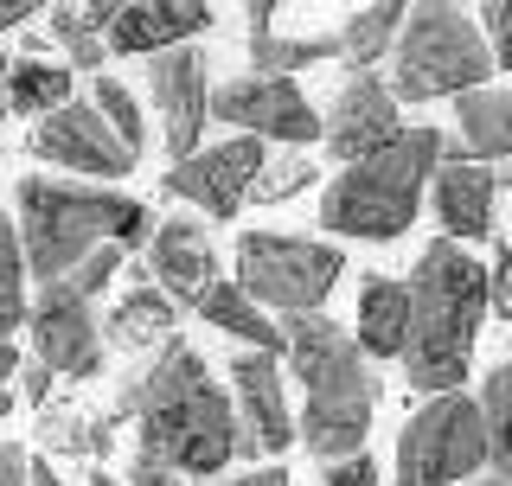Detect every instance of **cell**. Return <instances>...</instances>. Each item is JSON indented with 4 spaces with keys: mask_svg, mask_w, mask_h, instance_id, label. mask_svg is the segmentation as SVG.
<instances>
[{
    "mask_svg": "<svg viewBox=\"0 0 512 486\" xmlns=\"http://www.w3.org/2000/svg\"><path fill=\"white\" fill-rule=\"evenodd\" d=\"M109 423L135 416L141 429V461L167 467L173 480H212L237 461V416L231 397L205 378V359L186 346L180 333L154 352L148 371L116 384V403H109Z\"/></svg>",
    "mask_w": 512,
    "mask_h": 486,
    "instance_id": "obj_1",
    "label": "cell"
},
{
    "mask_svg": "<svg viewBox=\"0 0 512 486\" xmlns=\"http://www.w3.org/2000/svg\"><path fill=\"white\" fill-rule=\"evenodd\" d=\"M404 301H410V327H404L397 359H404L410 391H423V397L461 391L480 320H487V275H480V263L468 250H455L448 237L423 243L416 275L404 282Z\"/></svg>",
    "mask_w": 512,
    "mask_h": 486,
    "instance_id": "obj_2",
    "label": "cell"
},
{
    "mask_svg": "<svg viewBox=\"0 0 512 486\" xmlns=\"http://www.w3.org/2000/svg\"><path fill=\"white\" fill-rule=\"evenodd\" d=\"M13 237H20L26 275H39V288H45V282H64L103 243H116V250L148 243L154 212L116 186H77V180L26 173L20 192H13Z\"/></svg>",
    "mask_w": 512,
    "mask_h": 486,
    "instance_id": "obj_3",
    "label": "cell"
},
{
    "mask_svg": "<svg viewBox=\"0 0 512 486\" xmlns=\"http://www.w3.org/2000/svg\"><path fill=\"white\" fill-rule=\"evenodd\" d=\"M276 327H282L288 365H295L301 391H308L295 442H308L314 461L365 455V429L378 416V378L365 365V352L352 346V333L327 314H288Z\"/></svg>",
    "mask_w": 512,
    "mask_h": 486,
    "instance_id": "obj_4",
    "label": "cell"
},
{
    "mask_svg": "<svg viewBox=\"0 0 512 486\" xmlns=\"http://www.w3.org/2000/svg\"><path fill=\"white\" fill-rule=\"evenodd\" d=\"M436 160H442V128H404L378 154L333 173L327 192H320V224L333 237H359V243L404 237L416 224V205L429 192Z\"/></svg>",
    "mask_w": 512,
    "mask_h": 486,
    "instance_id": "obj_5",
    "label": "cell"
},
{
    "mask_svg": "<svg viewBox=\"0 0 512 486\" xmlns=\"http://www.w3.org/2000/svg\"><path fill=\"white\" fill-rule=\"evenodd\" d=\"M493 77V52L480 39L474 13L448 7V0H423V7H404V26H397L391 45V103H436V96H468Z\"/></svg>",
    "mask_w": 512,
    "mask_h": 486,
    "instance_id": "obj_6",
    "label": "cell"
},
{
    "mask_svg": "<svg viewBox=\"0 0 512 486\" xmlns=\"http://www.w3.org/2000/svg\"><path fill=\"white\" fill-rule=\"evenodd\" d=\"M346 275L340 243L327 237H295V231H244L237 237V295L250 307H276V314H320L333 282Z\"/></svg>",
    "mask_w": 512,
    "mask_h": 486,
    "instance_id": "obj_7",
    "label": "cell"
},
{
    "mask_svg": "<svg viewBox=\"0 0 512 486\" xmlns=\"http://www.w3.org/2000/svg\"><path fill=\"white\" fill-rule=\"evenodd\" d=\"M487 474V435L468 391L429 397L397 435V480L391 486H468Z\"/></svg>",
    "mask_w": 512,
    "mask_h": 486,
    "instance_id": "obj_8",
    "label": "cell"
},
{
    "mask_svg": "<svg viewBox=\"0 0 512 486\" xmlns=\"http://www.w3.org/2000/svg\"><path fill=\"white\" fill-rule=\"evenodd\" d=\"M205 116L237 128L250 141H288V148H314L320 141V109L301 96L295 77H224L205 96Z\"/></svg>",
    "mask_w": 512,
    "mask_h": 486,
    "instance_id": "obj_9",
    "label": "cell"
},
{
    "mask_svg": "<svg viewBox=\"0 0 512 486\" xmlns=\"http://www.w3.org/2000/svg\"><path fill=\"white\" fill-rule=\"evenodd\" d=\"M20 327L32 333V365H45L52 378H96L103 371V333H96V307L77 301L71 288L45 282L39 301H26Z\"/></svg>",
    "mask_w": 512,
    "mask_h": 486,
    "instance_id": "obj_10",
    "label": "cell"
},
{
    "mask_svg": "<svg viewBox=\"0 0 512 486\" xmlns=\"http://www.w3.org/2000/svg\"><path fill=\"white\" fill-rule=\"evenodd\" d=\"M263 160H269L263 141L231 135V141H218V148H199L192 160H180V167L160 180V192L199 205L205 218H237L244 199H250V186H256V173H263Z\"/></svg>",
    "mask_w": 512,
    "mask_h": 486,
    "instance_id": "obj_11",
    "label": "cell"
},
{
    "mask_svg": "<svg viewBox=\"0 0 512 486\" xmlns=\"http://www.w3.org/2000/svg\"><path fill=\"white\" fill-rule=\"evenodd\" d=\"M212 64L192 45H173V52L148 58V90H154V116H160V141H167L173 167L192 160L205 148V96H212Z\"/></svg>",
    "mask_w": 512,
    "mask_h": 486,
    "instance_id": "obj_12",
    "label": "cell"
},
{
    "mask_svg": "<svg viewBox=\"0 0 512 486\" xmlns=\"http://www.w3.org/2000/svg\"><path fill=\"white\" fill-rule=\"evenodd\" d=\"M231 416H237V455H288L295 448V416H288L282 365L263 352H237L231 359Z\"/></svg>",
    "mask_w": 512,
    "mask_h": 486,
    "instance_id": "obj_13",
    "label": "cell"
},
{
    "mask_svg": "<svg viewBox=\"0 0 512 486\" xmlns=\"http://www.w3.org/2000/svg\"><path fill=\"white\" fill-rule=\"evenodd\" d=\"M26 148H32V160H52V167H64V173H103V180L135 173V154L109 135L90 103H64V109H52V116H39L32 135H26Z\"/></svg>",
    "mask_w": 512,
    "mask_h": 486,
    "instance_id": "obj_14",
    "label": "cell"
},
{
    "mask_svg": "<svg viewBox=\"0 0 512 486\" xmlns=\"http://www.w3.org/2000/svg\"><path fill=\"white\" fill-rule=\"evenodd\" d=\"M404 135V116H397V103H391V90L378 84L372 71H352L340 90H333V103H327V116H320V141H327V154L333 160H365V154H378L384 141H397Z\"/></svg>",
    "mask_w": 512,
    "mask_h": 486,
    "instance_id": "obj_15",
    "label": "cell"
},
{
    "mask_svg": "<svg viewBox=\"0 0 512 486\" xmlns=\"http://www.w3.org/2000/svg\"><path fill=\"white\" fill-rule=\"evenodd\" d=\"M148 269H154V288L167 295L173 307H199V295L218 282V243L205 231V218H160L154 237H148Z\"/></svg>",
    "mask_w": 512,
    "mask_h": 486,
    "instance_id": "obj_16",
    "label": "cell"
},
{
    "mask_svg": "<svg viewBox=\"0 0 512 486\" xmlns=\"http://www.w3.org/2000/svg\"><path fill=\"white\" fill-rule=\"evenodd\" d=\"M212 20L218 13L205 0H116L103 20V45L128 58H154V52L186 45L192 32H212Z\"/></svg>",
    "mask_w": 512,
    "mask_h": 486,
    "instance_id": "obj_17",
    "label": "cell"
},
{
    "mask_svg": "<svg viewBox=\"0 0 512 486\" xmlns=\"http://www.w3.org/2000/svg\"><path fill=\"white\" fill-rule=\"evenodd\" d=\"M500 167H474V160H436L429 173V199H436V224L455 250L493 237V205H500Z\"/></svg>",
    "mask_w": 512,
    "mask_h": 486,
    "instance_id": "obj_18",
    "label": "cell"
},
{
    "mask_svg": "<svg viewBox=\"0 0 512 486\" xmlns=\"http://www.w3.org/2000/svg\"><path fill=\"white\" fill-rule=\"evenodd\" d=\"M455 160H474V167H500L512 154V90L480 84L468 96H455Z\"/></svg>",
    "mask_w": 512,
    "mask_h": 486,
    "instance_id": "obj_19",
    "label": "cell"
},
{
    "mask_svg": "<svg viewBox=\"0 0 512 486\" xmlns=\"http://www.w3.org/2000/svg\"><path fill=\"white\" fill-rule=\"evenodd\" d=\"M276 0H250L244 20H250V77H295L308 71V64H327L340 58V45H333V32H320V39H276Z\"/></svg>",
    "mask_w": 512,
    "mask_h": 486,
    "instance_id": "obj_20",
    "label": "cell"
},
{
    "mask_svg": "<svg viewBox=\"0 0 512 486\" xmlns=\"http://www.w3.org/2000/svg\"><path fill=\"white\" fill-rule=\"evenodd\" d=\"M96 333H103V346H116V352H148V346H167V339L180 333V307L160 295L154 282H141L109 307V320H96Z\"/></svg>",
    "mask_w": 512,
    "mask_h": 486,
    "instance_id": "obj_21",
    "label": "cell"
},
{
    "mask_svg": "<svg viewBox=\"0 0 512 486\" xmlns=\"http://www.w3.org/2000/svg\"><path fill=\"white\" fill-rule=\"evenodd\" d=\"M352 346L365 359H397L404 352V327H410V301L397 275H365L359 282V320H352Z\"/></svg>",
    "mask_w": 512,
    "mask_h": 486,
    "instance_id": "obj_22",
    "label": "cell"
},
{
    "mask_svg": "<svg viewBox=\"0 0 512 486\" xmlns=\"http://www.w3.org/2000/svg\"><path fill=\"white\" fill-rule=\"evenodd\" d=\"M199 314H205V327H218V333L244 339V352H263V359H276V352H282V327L263 314V307H250L231 282H224V275L199 295Z\"/></svg>",
    "mask_w": 512,
    "mask_h": 486,
    "instance_id": "obj_23",
    "label": "cell"
},
{
    "mask_svg": "<svg viewBox=\"0 0 512 486\" xmlns=\"http://www.w3.org/2000/svg\"><path fill=\"white\" fill-rule=\"evenodd\" d=\"M71 103V71L45 58H7V84H0V109L13 116H52Z\"/></svg>",
    "mask_w": 512,
    "mask_h": 486,
    "instance_id": "obj_24",
    "label": "cell"
},
{
    "mask_svg": "<svg viewBox=\"0 0 512 486\" xmlns=\"http://www.w3.org/2000/svg\"><path fill=\"white\" fill-rule=\"evenodd\" d=\"M397 26H404V7H397V0H384V7H352L340 20V32H333V45H340V58L352 71H372L397 45Z\"/></svg>",
    "mask_w": 512,
    "mask_h": 486,
    "instance_id": "obj_25",
    "label": "cell"
},
{
    "mask_svg": "<svg viewBox=\"0 0 512 486\" xmlns=\"http://www.w3.org/2000/svg\"><path fill=\"white\" fill-rule=\"evenodd\" d=\"M39 435H45L52 455H109L116 423H109V416L77 410V403H39Z\"/></svg>",
    "mask_w": 512,
    "mask_h": 486,
    "instance_id": "obj_26",
    "label": "cell"
},
{
    "mask_svg": "<svg viewBox=\"0 0 512 486\" xmlns=\"http://www.w3.org/2000/svg\"><path fill=\"white\" fill-rule=\"evenodd\" d=\"M480 410V435H487V474H512V365H493L487 384L474 397Z\"/></svg>",
    "mask_w": 512,
    "mask_h": 486,
    "instance_id": "obj_27",
    "label": "cell"
},
{
    "mask_svg": "<svg viewBox=\"0 0 512 486\" xmlns=\"http://www.w3.org/2000/svg\"><path fill=\"white\" fill-rule=\"evenodd\" d=\"M90 109L103 116V128L122 141L128 154L141 160V148H148V122H141V103H135V90L116 84V77H96V96H90Z\"/></svg>",
    "mask_w": 512,
    "mask_h": 486,
    "instance_id": "obj_28",
    "label": "cell"
},
{
    "mask_svg": "<svg viewBox=\"0 0 512 486\" xmlns=\"http://www.w3.org/2000/svg\"><path fill=\"white\" fill-rule=\"evenodd\" d=\"M39 13H45V39H58L77 71H103V32H96L84 13L77 7H39Z\"/></svg>",
    "mask_w": 512,
    "mask_h": 486,
    "instance_id": "obj_29",
    "label": "cell"
},
{
    "mask_svg": "<svg viewBox=\"0 0 512 486\" xmlns=\"http://www.w3.org/2000/svg\"><path fill=\"white\" fill-rule=\"evenodd\" d=\"M26 320V263H20V237L13 218L0 212V339H13V327Z\"/></svg>",
    "mask_w": 512,
    "mask_h": 486,
    "instance_id": "obj_30",
    "label": "cell"
},
{
    "mask_svg": "<svg viewBox=\"0 0 512 486\" xmlns=\"http://www.w3.org/2000/svg\"><path fill=\"white\" fill-rule=\"evenodd\" d=\"M314 180H320V173H314L308 154H282V160H263L250 199H256V205H282V199H295V192H308ZM250 199H244V205H250Z\"/></svg>",
    "mask_w": 512,
    "mask_h": 486,
    "instance_id": "obj_31",
    "label": "cell"
},
{
    "mask_svg": "<svg viewBox=\"0 0 512 486\" xmlns=\"http://www.w3.org/2000/svg\"><path fill=\"white\" fill-rule=\"evenodd\" d=\"M122 256H128V250H116V243H103V250H90L84 263H77V269L58 282V288H71L77 301H96V295H103V288L122 275Z\"/></svg>",
    "mask_w": 512,
    "mask_h": 486,
    "instance_id": "obj_32",
    "label": "cell"
},
{
    "mask_svg": "<svg viewBox=\"0 0 512 486\" xmlns=\"http://www.w3.org/2000/svg\"><path fill=\"white\" fill-rule=\"evenodd\" d=\"M480 275H487V314L512 320V250L506 243H493V263H480Z\"/></svg>",
    "mask_w": 512,
    "mask_h": 486,
    "instance_id": "obj_33",
    "label": "cell"
},
{
    "mask_svg": "<svg viewBox=\"0 0 512 486\" xmlns=\"http://www.w3.org/2000/svg\"><path fill=\"white\" fill-rule=\"evenodd\" d=\"M320 486H378V461L372 455H346L320 467Z\"/></svg>",
    "mask_w": 512,
    "mask_h": 486,
    "instance_id": "obj_34",
    "label": "cell"
},
{
    "mask_svg": "<svg viewBox=\"0 0 512 486\" xmlns=\"http://www.w3.org/2000/svg\"><path fill=\"white\" fill-rule=\"evenodd\" d=\"M13 378H20V397L26 403H52V371H45V365H20V371H13Z\"/></svg>",
    "mask_w": 512,
    "mask_h": 486,
    "instance_id": "obj_35",
    "label": "cell"
},
{
    "mask_svg": "<svg viewBox=\"0 0 512 486\" xmlns=\"http://www.w3.org/2000/svg\"><path fill=\"white\" fill-rule=\"evenodd\" d=\"M26 448L20 442H0V486H26Z\"/></svg>",
    "mask_w": 512,
    "mask_h": 486,
    "instance_id": "obj_36",
    "label": "cell"
},
{
    "mask_svg": "<svg viewBox=\"0 0 512 486\" xmlns=\"http://www.w3.org/2000/svg\"><path fill=\"white\" fill-rule=\"evenodd\" d=\"M205 486H288V467H250V474H237V480H205Z\"/></svg>",
    "mask_w": 512,
    "mask_h": 486,
    "instance_id": "obj_37",
    "label": "cell"
},
{
    "mask_svg": "<svg viewBox=\"0 0 512 486\" xmlns=\"http://www.w3.org/2000/svg\"><path fill=\"white\" fill-rule=\"evenodd\" d=\"M128 486H180V480H173L167 467H154V461L135 455V467H128Z\"/></svg>",
    "mask_w": 512,
    "mask_h": 486,
    "instance_id": "obj_38",
    "label": "cell"
},
{
    "mask_svg": "<svg viewBox=\"0 0 512 486\" xmlns=\"http://www.w3.org/2000/svg\"><path fill=\"white\" fill-rule=\"evenodd\" d=\"M20 20H39V0H0V32H13Z\"/></svg>",
    "mask_w": 512,
    "mask_h": 486,
    "instance_id": "obj_39",
    "label": "cell"
},
{
    "mask_svg": "<svg viewBox=\"0 0 512 486\" xmlns=\"http://www.w3.org/2000/svg\"><path fill=\"white\" fill-rule=\"evenodd\" d=\"M26 486H64V480L52 474V461H26Z\"/></svg>",
    "mask_w": 512,
    "mask_h": 486,
    "instance_id": "obj_40",
    "label": "cell"
},
{
    "mask_svg": "<svg viewBox=\"0 0 512 486\" xmlns=\"http://www.w3.org/2000/svg\"><path fill=\"white\" fill-rule=\"evenodd\" d=\"M13 371H20V352H13V339H0V391H7Z\"/></svg>",
    "mask_w": 512,
    "mask_h": 486,
    "instance_id": "obj_41",
    "label": "cell"
},
{
    "mask_svg": "<svg viewBox=\"0 0 512 486\" xmlns=\"http://www.w3.org/2000/svg\"><path fill=\"white\" fill-rule=\"evenodd\" d=\"M468 486H512V480H500V474H480V480H468Z\"/></svg>",
    "mask_w": 512,
    "mask_h": 486,
    "instance_id": "obj_42",
    "label": "cell"
},
{
    "mask_svg": "<svg viewBox=\"0 0 512 486\" xmlns=\"http://www.w3.org/2000/svg\"><path fill=\"white\" fill-rule=\"evenodd\" d=\"M7 410H13V391H0V423H7Z\"/></svg>",
    "mask_w": 512,
    "mask_h": 486,
    "instance_id": "obj_43",
    "label": "cell"
},
{
    "mask_svg": "<svg viewBox=\"0 0 512 486\" xmlns=\"http://www.w3.org/2000/svg\"><path fill=\"white\" fill-rule=\"evenodd\" d=\"M90 486H122V480H103V474H96V480H90Z\"/></svg>",
    "mask_w": 512,
    "mask_h": 486,
    "instance_id": "obj_44",
    "label": "cell"
},
{
    "mask_svg": "<svg viewBox=\"0 0 512 486\" xmlns=\"http://www.w3.org/2000/svg\"><path fill=\"white\" fill-rule=\"evenodd\" d=\"M0 84H7V52H0Z\"/></svg>",
    "mask_w": 512,
    "mask_h": 486,
    "instance_id": "obj_45",
    "label": "cell"
}]
</instances>
